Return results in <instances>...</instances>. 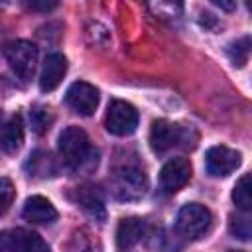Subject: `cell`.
<instances>
[{"label": "cell", "instance_id": "6da1fadb", "mask_svg": "<svg viewBox=\"0 0 252 252\" xmlns=\"http://www.w3.org/2000/svg\"><path fill=\"white\" fill-rule=\"evenodd\" d=\"M57 148L61 154L63 163L69 169H79L89 161V156L93 152L89 136L79 126H67L57 140Z\"/></svg>", "mask_w": 252, "mask_h": 252}, {"label": "cell", "instance_id": "7a4b0ae2", "mask_svg": "<svg viewBox=\"0 0 252 252\" xmlns=\"http://www.w3.org/2000/svg\"><path fill=\"white\" fill-rule=\"evenodd\" d=\"M211 220H213V215L205 205L187 203L179 209L175 226H177V232L181 236H185L189 240H195V238H201L209 230Z\"/></svg>", "mask_w": 252, "mask_h": 252}, {"label": "cell", "instance_id": "3957f363", "mask_svg": "<svg viewBox=\"0 0 252 252\" xmlns=\"http://www.w3.org/2000/svg\"><path fill=\"white\" fill-rule=\"evenodd\" d=\"M112 191L120 201H136L142 199L148 191L146 173L136 165H122L114 173Z\"/></svg>", "mask_w": 252, "mask_h": 252}, {"label": "cell", "instance_id": "277c9868", "mask_svg": "<svg viewBox=\"0 0 252 252\" xmlns=\"http://www.w3.org/2000/svg\"><path fill=\"white\" fill-rule=\"evenodd\" d=\"M6 61L10 65V69L24 81L32 79L35 73V65H37V47L26 39H16L10 41L4 49Z\"/></svg>", "mask_w": 252, "mask_h": 252}, {"label": "cell", "instance_id": "5b68a950", "mask_svg": "<svg viewBox=\"0 0 252 252\" xmlns=\"http://www.w3.org/2000/svg\"><path fill=\"white\" fill-rule=\"evenodd\" d=\"M138 120H140L138 110L130 102L110 100L104 116V126L114 136H130L138 128Z\"/></svg>", "mask_w": 252, "mask_h": 252}, {"label": "cell", "instance_id": "8992f818", "mask_svg": "<svg viewBox=\"0 0 252 252\" xmlns=\"http://www.w3.org/2000/svg\"><path fill=\"white\" fill-rule=\"evenodd\" d=\"M240 154L226 146H213L205 154V169L213 177H226L240 165Z\"/></svg>", "mask_w": 252, "mask_h": 252}, {"label": "cell", "instance_id": "52a82bcc", "mask_svg": "<svg viewBox=\"0 0 252 252\" xmlns=\"http://www.w3.org/2000/svg\"><path fill=\"white\" fill-rule=\"evenodd\" d=\"M67 104L81 116H91L98 106V89L91 83L77 81L65 93Z\"/></svg>", "mask_w": 252, "mask_h": 252}, {"label": "cell", "instance_id": "ba28073f", "mask_svg": "<svg viewBox=\"0 0 252 252\" xmlns=\"http://www.w3.org/2000/svg\"><path fill=\"white\" fill-rule=\"evenodd\" d=\"M191 179V163L185 158H173L169 159L161 171H159V183L165 193L179 191L187 181Z\"/></svg>", "mask_w": 252, "mask_h": 252}, {"label": "cell", "instance_id": "9c48e42d", "mask_svg": "<svg viewBox=\"0 0 252 252\" xmlns=\"http://www.w3.org/2000/svg\"><path fill=\"white\" fill-rule=\"evenodd\" d=\"M183 130L177 124H171L167 120H156L150 128V146L154 152L163 154L167 150H171L177 142H181Z\"/></svg>", "mask_w": 252, "mask_h": 252}, {"label": "cell", "instance_id": "30bf717a", "mask_svg": "<svg viewBox=\"0 0 252 252\" xmlns=\"http://www.w3.org/2000/svg\"><path fill=\"white\" fill-rule=\"evenodd\" d=\"M67 73V59L61 53H49L43 61L41 75H39V89L43 93H49L59 87Z\"/></svg>", "mask_w": 252, "mask_h": 252}, {"label": "cell", "instance_id": "8fae6325", "mask_svg": "<svg viewBox=\"0 0 252 252\" xmlns=\"http://www.w3.org/2000/svg\"><path fill=\"white\" fill-rule=\"evenodd\" d=\"M24 219L30 222H39V224H49L57 219V211L55 207L41 195H33L28 197L24 203V211H22Z\"/></svg>", "mask_w": 252, "mask_h": 252}, {"label": "cell", "instance_id": "7c38bea8", "mask_svg": "<svg viewBox=\"0 0 252 252\" xmlns=\"http://www.w3.org/2000/svg\"><path fill=\"white\" fill-rule=\"evenodd\" d=\"M144 230H146V222L138 217H128V219H122L118 222V228H116V244L120 250H130L134 244L140 242V238L144 236Z\"/></svg>", "mask_w": 252, "mask_h": 252}, {"label": "cell", "instance_id": "4fadbf2b", "mask_svg": "<svg viewBox=\"0 0 252 252\" xmlns=\"http://www.w3.org/2000/svg\"><path fill=\"white\" fill-rule=\"evenodd\" d=\"M55 169H57L55 161L47 152H33L26 161V171L33 177H41V179L51 177L55 175Z\"/></svg>", "mask_w": 252, "mask_h": 252}, {"label": "cell", "instance_id": "5bb4252c", "mask_svg": "<svg viewBox=\"0 0 252 252\" xmlns=\"http://www.w3.org/2000/svg\"><path fill=\"white\" fill-rule=\"evenodd\" d=\"M24 140V124H22V116L14 114L6 120V128H4V138H2V150L6 152H16L22 146Z\"/></svg>", "mask_w": 252, "mask_h": 252}, {"label": "cell", "instance_id": "9a60e30c", "mask_svg": "<svg viewBox=\"0 0 252 252\" xmlns=\"http://www.w3.org/2000/svg\"><path fill=\"white\" fill-rule=\"evenodd\" d=\"M79 205L83 207V211H85L91 219H94V220H98V222L104 220V217H106L104 205H102L100 197H98L94 191H89L87 187L81 189V191H79Z\"/></svg>", "mask_w": 252, "mask_h": 252}, {"label": "cell", "instance_id": "2e32d148", "mask_svg": "<svg viewBox=\"0 0 252 252\" xmlns=\"http://www.w3.org/2000/svg\"><path fill=\"white\" fill-rule=\"evenodd\" d=\"M18 252H51V250L37 232L18 228Z\"/></svg>", "mask_w": 252, "mask_h": 252}, {"label": "cell", "instance_id": "e0dca14e", "mask_svg": "<svg viewBox=\"0 0 252 252\" xmlns=\"http://www.w3.org/2000/svg\"><path fill=\"white\" fill-rule=\"evenodd\" d=\"M232 201H234V205H236L240 211H244V213H248V211L252 209L250 175H248V173L242 175V177L236 181V185H234V189H232Z\"/></svg>", "mask_w": 252, "mask_h": 252}, {"label": "cell", "instance_id": "ac0fdd59", "mask_svg": "<svg viewBox=\"0 0 252 252\" xmlns=\"http://www.w3.org/2000/svg\"><path fill=\"white\" fill-rule=\"evenodd\" d=\"M230 61L238 67H242L246 61H248V55H250V37H242V39H236L228 45L226 49Z\"/></svg>", "mask_w": 252, "mask_h": 252}, {"label": "cell", "instance_id": "d6986e66", "mask_svg": "<svg viewBox=\"0 0 252 252\" xmlns=\"http://www.w3.org/2000/svg\"><path fill=\"white\" fill-rule=\"evenodd\" d=\"M30 118H32V128L35 134H43L53 122V116H51L49 108H45V106H33L30 112Z\"/></svg>", "mask_w": 252, "mask_h": 252}, {"label": "cell", "instance_id": "ffe728a7", "mask_svg": "<svg viewBox=\"0 0 252 252\" xmlns=\"http://www.w3.org/2000/svg\"><path fill=\"white\" fill-rule=\"evenodd\" d=\"M14 197H16L14 183L8 177H0V215H4L10 209Z\"/></svg>", "mask_w": 252, "mask_h": 252}, {"label": "cell", "instance_id": "44dd1931", "mask_svg": "<svg viewBox=\"0 0 252 252\" xmlns=\"http://www.w3.org/2000/svg\"><path fill=\"white\" fill-rule=\"evenodd\" d=\"M230 232L240 240H248L252 234L250 220L246 217H230Z\"/></svg>", "mask_w": 252, "mask_h": 252}, {"label": "cell", "instance_id": "7402d4cb", "mask_svg": "<svg viewBox=\"0 0 252 252\" xmlns=\"http://www.w3.org/2000/svg\"><path fill=\"white\" fill-rule=\"evenodd\" d=\"M0 252H18V228L0 232Z\"/></svg>", "mask_w": 252, "mask_h": 252}, {"label": "cell", "instance_id": "603a6c76", "mask_svg": "<svg viewBox=\"0 0 252 252\" xmlns=\"http://www.w3.org/2000/svg\"><path fill=\"white\" fill-rule=\"evenodd\" d=\"M55 6H57L55 2H28V8H32V10H43V12L53 10Z\"/></svg>", "mask_w": 252, "mask_h": 252}, {"label": "cell", "instance_id": "cb8c5ba5", "mask_svg": "<svg viewBox=\"0 0 252 252\" xmlns=\"http://www.w3.org/2000/svg\"><path fill=\"white\" fill-rule=\"evenodd\" d=\"M4 128H6V120L2 118V112H0V148H2V138H4Z\"/></svg>", "mask_w": 252, "mask_h": 252}, {"label": "cell", "instance_id": "d4e9b609", "mask_svg": "<svg viewBox=\"0 0 252 252\" xmlns=\"http://www.w3.org/2000/svg\"><path fill=\"white\" fill-rule=\"evenodd\" d=\"M230 252H242V250H230Z\"/></svg>", "mask_w": 252, "mask_h": 252}]
</instances>
